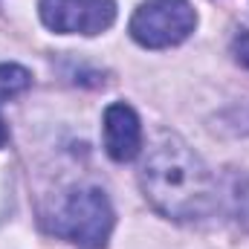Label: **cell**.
<instances>
[{"mask_svg": "<svg viewBox=\"0 0 249 249\" xmlns=\"http://www.w3.org/2000/svg\"><path fill=\"white\" fill-rule=\"evenodd\" d=\"M232 55H235V61L249 67V29H241L238 35H235V41H232Z\"/></svg>", "mask_w": 249, "mask_h": 249, "instance_id": "obj_8", "label": "cell"}, {"mask_svg": "<svg viewBox=\"0 0 249 249\" xmlns=\"http://www.w3.org/2000/svg\"><path fill=\"white\" fill-rule=\"evenodd\" d=\"M113 206L102 188L72 191L53 220V232L81 249H105L113 232Z\"/></svg>", "mask_w": 249, "mask_h": 249, "instance_id": "obj_2", "label": "cell"}, {"mask_svg": "<svg viewBox=\"0 0 249 249\" xmlns=\"http://www.w3.org/2000/svg\"><path fill=\"white\" fill-rule=\"evenodd\" d=\"M6 139H9V130H6V122L0 119V148L6 145Z\"/></svg>", "mask_w": 249, "mask_h": 249, "instance_id": "obj_9", "label": "cell"}, {"mask_svg": "<svg viewBox=\"0 0 249 249\" xmlns=\"http://www.w3.org/2000/svg\"><path fill=\"white\" fill-rule=\"evenodd\" d=\"M41 20L58 35H99L116 20V0H41Z\"/></svg>", "mask_w": 249, "mask_h": 249, "instance_id": "obj_4", "label": "cell"}, {"mask_svg": "<svg viewBox=\"0 0 249 249\" xmlns=\"http://www.w3.org/2000/svg\"><path fill=\"white\" fill-rule=\"evenodd\" d=\"M139 183L148 203L171 220H203L214 212V180L180 136H162L151 148Z\"/></svg>", "mask_w": 249, "mask_h": 249, "instance_id": "obj_1", "label": "cell"}, {"mask_svg": "<svg viewBox=\"0 0 249 249\" xmlns=\"http://www.w3.org/2000/svg\"><path fill=\"white\" fill-rule=\"evenodd\" d=\"M105 151L116 162H130L142 151V124L130 105L116 102L105 110Z\"/></svg>", "mask_w": 249, "mask_h": 249, "instance_id": "obj_5", "label": "cell"}, {"mask_svg": "<svg viewBox=\"0 0 249 249\" xmlns=\"http://www.w3.org/2000/svg\"><path fill=\"white\" fill-rule=\"evenodd\" d=\"M32 87V72L20 64H0V102H9Z\"/></svg>", "mask_w": 249, "mask_h": 249, "instance_id": "obj_6", "label": "cell"}, {"mask_svg": "<svg viewBox=\"0 0 249 249\" xmlns=\"http://www.w3.org/2000/svg\"><path fill=\"white\" fill-rule=\"evenodd\" d=\"M229 200H232V214H235L238 226H244L249 232V177L247 174H235L232 177Z\"/></svg>", "mask_w": 249, "mask_h": 249, "instance_id": "obj_7", "label": "cell"}, {"mask_svg": "<svg viewBox=\"0 0 249 249\" xmlns=\"http://www.w3.org/2000/svg\"><path fill=\"white\" fill-rule=\"evenodd\" d=\"M197 26V12L188 0H148L130 18V38L145 50L183 44Z\"/></svg>", "mask_w": 249, "mask_h": 249, "instance_id": "obj_3", "label": "cell"}]
</instances>
